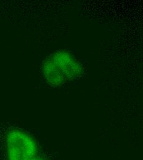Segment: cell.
<instances>
[{
	"label": "cell",
	"mask_w": 143,
	"mask_h": 160,
	"mask_svg": "<svg viewBox=\"0 0 143 160\" xmlns=\"http://www.w3.org/2000/svg\"><path fill=\"white\" fill-rule=\"evenodd\" d=\"M9 160H44L32 138L25 132L15 129L7 138Z\"/></svg>",
	"instance_id": "obj_1"
},
{
	"label": "cell",
	"mask_w": 143,
	"mask_h": 160,
	"mask_svg": "<svg viewBox=\"0 0 143 160\" xmlns=\"http://www.w3.org/2000/svg\"><path fill=\"white\" fill-rule=\"evenodd\" d=\"M50 58L67 81L76 79L82 76L83 70L81 66L69 53L58 51Z\"/></svg>",
	"instance_id": "obj_2"
},
{
	"label": "cell",
	"mask_w": 143,
	"mask_h": 160,
	"mask_svg": "<svg viewBox=\"0 0 143 160\" xmlns=\"http://www.w3.org/2000/svg\"><path fill=\"white\" fill-rule=\"evenodd\" d=\"M43 71L48 82L54 86H60L67 81L50 57L44 61Z\"/></svg>",
	"instance_id": "obj_3"
}]
</instances>
